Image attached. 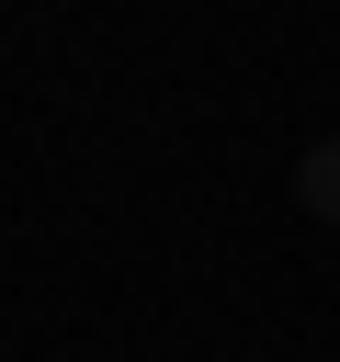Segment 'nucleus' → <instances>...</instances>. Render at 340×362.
Wrapping results in <instances>:
<instances>
[{
  "label": "nucleus",
  "mask_w": 340,
  "mask_h": 362,
  "mask_svg": "<svg viewBox=\"0 0 340 362\" xmlns=\"http://www.w3.org/2000/svg\"><path fill=\"white\" fill-rule=\"evenodd\" d=\"M295 204H306L317 226H340V136H317V147L295 158Z\"/></svg>",
  "instance_id": "nucleus-1"
}]
</instances>
